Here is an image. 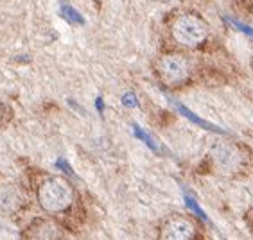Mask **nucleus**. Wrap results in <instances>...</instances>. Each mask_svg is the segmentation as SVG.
<instances>
[{
    "mask_svg": "<svg viewBox=\"0 0 253 240\" xmlns=\"http://www.w3.org/2000/svg\"><path fill=\"white\" fill-rule=\"evenodd\" d=\"M38 201L45 211L61 213L74 205V190L63 177H47L38 186Z\"/></svg>",
    "mask_w": 253,
    "mask_h": 240,
    "instance_id": "nucleus-1",
    "label": "nucleus"
},
{
    "mask_svg": "<svg viewBox=\"0 0 253 240\" xmlns=\"http://www.w3.org/2000/svg\"><path fill=\"white\" fill-rule=\"evenodd\" d=\"M170 34L176 43L189 47V49H196L207 39L209 29H207V24L198 16L180 15L170 24Z\"/></svg>",
    "mask_w": 253,
    "mask_h": 240,
    "instance_id": "nucleus-2",
    "label": "nucleus"
},
{
    "mask_svg": "<svg viewBox=\"0 0 253 240\" xmlns=\"http://www.w3.org/2000/svg\"><path fill=\"white\" fill-rule=\"evenodd\" d=\"M156 74L166 86H180L189 79V61L181 54H166L156 61Z\"/></svg>",
    "mask_w": 253,
    "mask_h": 240,
    "instance_id": "nucleus-3",
    "label": "nucleus"
},
{
    "mask_svg": "<svg viewBox=\"0 0 253 240\" xmlns=\"http://www.w3.org/2000/svg\"><path fill=\"white\" fill-rule=\"evenodd\" d=\"M210 154L217 171L223 174H235L246 165V154L232 142H217Z\"/></svg>",
    "mask_w": 253,
    "mask_h": 240,
    "instance_id": "nucleus-4",
    "label": "nucleus"
},
{
    "mask_svg": "<svg viewBox=\"0 0 253 240\" xmlns=\"http://www.w3.org/2000/svg\"><path fill=\"white\" fill-rule=\"evenodd\" d=\"M160 240H198V228L189 217L174 215L162 224Z\"/></svg>",
    "mask_w": 253,
    "mask_h": 240,
    "instance_id": "nucleus-5",
    "label": "nucleus"
},
{
    "mask_svg": "<svg viewBox=\"0 0 253 240\" xmlns=\"http://www.w3.org/2000/svg\"><path fill=\"white\" fill-rule=\"evenodd\" d=\"M170 103L174 104V108L178 109V111L183 115V117H187L190 120V122H194V124H198L200 128H203V129H209V131H214V133H221V135H226V131L224 129H221V128H217V126H214V124H210V122H207V120H203V118H200L196 113H192L189 108H185L183 104H180L178 101H172L170 99Z\"/></svg>",
    "mask_w": 253,
    "mask_h": 240,
    "instance_id": "nucleus-6",
    "label": "nucleus"
},
{
    "mask_svg": "<svg viewBox=\"0 0 253 240\" xmlns=\"http://www.w3.org/2000/svg\"><path fill=\"white\" fill-rule=\"evenodd\" d=\"M0 206L7 211H15L20 206V194L13 186L0 188Z\"/></svg>",
    "mask_w": 253,
    "mask_h": 240,
    "instance_id": "nucleus-7",
    "label": "nucleus"
},
{
    "mask_svg": "<svg viewBox=\"0 0 253 240\" xmlns=\"http://www.w3.org/2000/svg\"><path fill=\"white\" fill-rule=\"evenodd\" d=\"M133 128H135L136 137L140 138V140H144V142H146L147 145H149V147L153 149V151H160V145H158V143H156L155 140H153V138L149 137V135H147V133H144V131H142V129L138 128V126H136V124H133Z\"/></svg>",
    "mask_w": 253,
    "mask_h": 240,
    "instance_id": "nucleus-8",
    "label": "nucleus"
},
{
    "mask_svg": "<svg viewBox=\"0 0 253 240\" xmlns=\"http://www.w3.org/2000/svg\"><path fill=\"white\" fill-rule=\"evenodd\" d=\"M185 205L189 206V210L194 211V213H196V215H198V217H200V219H203V221L209 222V217L205 215V211L201 210L200 206H198V203H196L194 199H192V197H190V196H185Z\"/></svg>",
    "mask_w": 253,
    "mask_h": 240,
    "instance_id": "nucleus-9",
    "label": "nucleus"
},
{
    "mask_svg": "<svg viewBox=\"0 0 253 240\" xmlns=\"http://www.w3.org/2000/svg\"><path fill=\"white\" fill-rule=\"evenodd\" d=\"M224 22H226V24H230V25H234L235 29H239L241 33H244V34L250 36V38L253 39V29H252V27L241 24V22H237V20H234V18H230V16H226V18H224Z\"/></svg>",
    "mask_w": 253,
    "mask_h": 240,
    "instance_id": "nucleus-10",
    "label": "nucleus"
},
{
    "mask_svg": "<svg viewBox=\"0 0 253 240\" xmlns=\"http://www.w3.org/2000/svg\"><path fill=\"white\" fill-rule=\"evenodd\" d=\"M246 222H248L250 230H252V233H253V210H250L248 213H246Z\"/></svg>",
    "mask_w": 253,
    "mask_h": 240,
    "instance_id": "nucleus-11",
    "label": "nucleus"
},
{
    "mask_svg": "<svg viewBox=\"0 0 253 240\" xmlns=\"http://www.w3.org/2000/svg\"><path fill=\"white\" fill-rule=\"evenodd\" d=\"M124 103H126V104H136V103H135V97H133V95H129V93L126 95V99H124Z\"/></svg>",
    "mask_w": 253,
    "mask_h": 240,
    "instance_id": "nucleus-12",
    "label": "nucleus"
},
{
    "mask_svg": "<svg viewBox=\"0 0 253 240\" xmlns=\"http://www.w3.org/2000/svg\"><path fill=\"white\" fill-rule=\"evenodd\" d=\"M252 67H253V61H252Z\"/></svg>",
    "mask_w": 253,
    "mask_h": 240,
    "instance_id": "nucleus-13",
    "label": "nucleus"
}]
</instances>
